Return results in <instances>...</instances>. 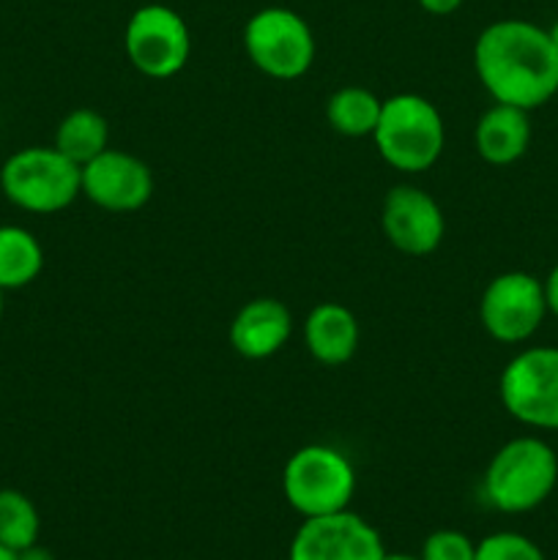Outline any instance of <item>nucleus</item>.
Returning <instances> with one entry per match:
<instances>
[{
	"label": "nucleus",
	"instance_id": "12",
	"mask_svg": "<svg viewBox=\"0 0 558 560\" xmlns=\"http://www.w3.org/2000/svg\"><path fill=\"white\" fill-rule=\"evenodd\" d=\"M82 195L109 213H135L153 197V173L135 153L107 148L82 167Z\"/></svg>",
	"mask_w": 558,
	"mask_h": 560
},
{
	"label": "nucleus",
	"instance_id": "20",
	"mask_svg": "<svg viewBox=\"0 0 558 560\" xmlns=\"http://www.w3.org/2000/svg\"><path fill=\"white\" fill-rule=\"evenodd\" d=\"M476 560H547L542 547L514 530H498L476 545Z\"/></svg>",
	"mask_w": 558,
	"mask_h": 560
},
{
	"label": "nucleus",
	"instance_id": "13",
	"mask_svg": "<svg viewBox=\"0 0 558 560\" xmlns=\"http://www.w3.org/2000/svg\"><path fill=\"white\" fill-rule=\"evenodd\" d=\"M293 337V315L288 304L271 295L252 299L235 312L230 323V348L249 361H263L277 355Z\"/></svg>",
	"mask_w": 558,
	"mask_h": 560
},
{
	"label": "nucleus",
	"instance_id": "8",
	"mask_svg": "<svg viewBox=\"0 0 558 560\" xmlns=\"http://www.w3.org/2000/svg\"><path fill=\"white\" fill-rule=\"evenodd\" d=\"M129 63L151 80H170L191 58V31L184 16L164 3L140 5L124 31Z\"/></svg>",
	"mask_w": 558,
	"mask_h": 560
},
{
	"label": "nucleus",
	"instance_id": "18",
	"mask_svg": "<svg viewBox=\"0 0 558 560\" xmlns=\"http://www.w3.org/2000/svg\"><path fill=\"white\" fill-rule=\"evenodd\" d=\"M383 98L361 85H345L334 91L326 102V120L337 135L359 140L372 137L377 118H381Z\"/></svg>",
	"mask_w": 558,
	"mask_h": 560
},
{
	"label": "nucleus",
	"instance_id": "16",
	"mask_svg": "<svg viewBox=\"0 0 558 560\" xmlns=\"http://www.w3.org/2000/svg\"><path fill=\"white\" fill-rule=\"evenodd\" d=\"M53 145L71 159L74 164L85 167L91 159L109 148V124L102 113L91 107H77L60 118L55 129Z\"/></svg>",
	"mask_w": 558,
	"mask_h": 560
},
{
	"label": "nucleus",
	"instance_id": "23",
	"mask_svg": "<svg viewBox=\"0 0 558 560\" xmlns=\"http://www.w3.org/2000/svg\"><path fill=\"white\" fill-rule=\"evenodd\" d=\"M419 5L432 16H449L463 5V0H419Z\"/></svg>",
	"mask_w": 558,
	"mask_h": 560
},
{
	"label": "nucleus",
	"instance_id": "22",
	"mask_svg": "<svg viewBox=\"0 0 558 560\" xmlns=\"http://www.w3.org/2000/svg\"><path fill=\"white\" fill-rule=\"evenodd\" d=\"M542 284H545L547 310H550L553 317H558V262L550 268V273H547V277L542 279Z\"/></svg>",
	"mask_w": 558,
	"mask_h": 560
},
{
	"label": "nucleus",
	"instance_id": "9",
	"mask_svg": "<svg viewBox=\"0 0 558 560\" xmlns=\"http://www.w3.org/2000/svg\"><path fill=\"white\" fill-rule=\"evenodd\" d=\"M547 315L545 284L528 271H503L481 290L479 320L487 337L501 345L528 342Z\"/></svg>",
	"mask_w": 558,
	"mask_h": 560
},
{
	"label": "nucleus",
	"instance_id": "27",
	"mask_svg": "<svg viewBox=\"0 0 558 560\" xmlns=\"http://www.w3.org/2000/svg\"><path fill=\"white\" fill-rule=\"evenodd\" d=\"M547 33H550V38H553V44H556V49H558V20L553 22L550 27H547Z\"/></svg>",
	"mask_w": 558,
	"mask_h": 560
},
{
	"label": "nucleus",
	"instance_id": "17",
	"mask_svg": "<svg viewBox=\"0 0 558 560\" xmlns=\"http://www.w3.org/2000/svg\"><path fill=\"white\" fill-rule=\"evenodd\" d=\"M44 249L31 230L20 224H0V288L22 290L38 279Z\"/></svg>",
	"mask_w": 558,
	"mask_h": 560
},
{
	"label": "nucleus",
	"instance_id": "1",
	"mask_svg": "<svg viewBox=\"0 0 558 560\" xmlns=\"http://www.w3.org/2000/svg\"><path fill=\"white\" fill-rule=\"evenodd\" d=\"M474 69L492 102L539 109L558 93V49L547 27L498 20L474 44Z\"/></svg>",
	"mask_w": 558,
	"mask_h": 560
},
{
	"label": "nucleus",
	"instance_id": "15",
	"mask_svg": "<svg viewBox=\"0 0 558 560\" xmlns=\"http://www.w3.org/2000/svg\"><path fill=\"white\" fill-rule=\"evenodd\" d=\"M474 145L481 162L507 167L520 162L531 145V118L525 109L512 104H492L481 113L474 129Z\"/></svg>",
	"mask_w": 558,
	"mask_h": 560
},
{
	"label": "nucleus",
	"instance_id": "4",
	"mask_svg": "<svg viewBox=\"0 0 558 560\" xmlns=\"http://www.w3.org/2000/svg\"><path fill=\"white\" fill-rule=\"evenodd\" d=\"M0 191L20 211L60 213L82 195V167L55 145L20 148L0 167Z\"/></svg>",
	"mask_w": 558,
	"mask_h": 560
},
{
	"label": "nucleus",
	"instance_id": "25",
	"mask_svg": "<svg viewBox=\"0 0 558 560\" xmlns=\"http://www.w3.org/2000/svg\"><path fill=\"white\" fill-rule=\"evenodd\" d=\"M381 560H421V558H416V556H408V552H383V558Z\"/></svg>",
	"mask_w": 558,
	"mask_h": 560
},
{
	"label": "nucleus",
	"instance_id": "6",
	"mask_svg": "<svg viewBox=\"0 0 558 560\" xmlns=\"http://www.w3.org/2000/svg\"><path fill=\"white\" fill-rule=\"evenodd\" d=\"M244 52L257 71L271 80H299L315 63V36L299 11L266 5L244 25Z\"/></svg>",
	"mask_w": 558,
	"mask_h": 560
},
{
	"label": "nucleus",
	"instance_id": "14",
	"mask_svg": "<svg viewBox=\"0 0 558 560\" xmlns=\"http://www.w3.org/2000/svg\"><path fill=\"white\" fill-rule=\"evenodd\" d=\"M361 328L353 312L337 301L312 306L304 320V345L312 359L323 366H342L356 355Z\"/></svg>",
	"mask_w": 558,
	"mask_h": 560
},
{
	"label": "nucleus",
	"instance_id": "5",
	"mask_svg": "<svg viewBox=\"0 0 558 560\" xmlns=\"http://www.w3.org/2000/svg\"><path fill=\"white\" fill-rule=\"evenodd\" d=\"M282 492L290 509L304 520L345 512L353 501L356 470L339 448L310 443L284 463Z\"/></svg>",
	"mask_w": 558,
	"mask_h": 560
},
{
	"label": "nucleus",
	"instance_id": "3",
	"mask_svg": "<svg viewBox=\"0 0 558 560\" xmlns=\"http://www.w3.org/2000/svg\"><path fill=\"white\" fill-rule=\"evenodd\" d=\"M372 142L388 167L405 175H419L435 167L441 159L446 148V126L427 96L394 93L383 98Z\"/></svg>",
	"mask_w": 558,
	"mask_h": 560
},
{
	"label": "nucleus",
	"instance_id": "7",
	"mask_svg": "<svg viewBox=\"0 0 558 560\" xmlns=\"http://www.w3.org/2000/svg\"><path fill=\"white\" fill-rule=\"evenodd\" d=\"M498 397L523 427L558 432V348L534 345L512 355L498 377Z\"/></svg>",
	"mask_w": 558,
	"mask_h": 560
},
{
	"label": "nucleus",
	"instance_id": "11",
	"mask_svg": "<svg viewBox=\"0 0 558 560\" xmlns=\"http://www.w3.org/2000/svg\"><path fill=\"white\" fill-rule=\"evenodd\" d=\"M381 230L388 244L408 257H427L443 244L446 217L432 195L410 184L386 191L381 208Z\"/></svg>",
	"mask_w": 558,
	"mask_h": 560
},
{
	"label": "nucleus",
	"instance_id": "19",
	"mask_svg": "<svg viewBox=\"0 0 558 560\" xmlns=\"http://www.w3.org/2000/svg\"><path fill=\"white\" fill-rule=\"evenodd\" d=\"M38 530H42V517L36 503L25 492L11 487L0 490V545L20 552L36 545Z\"/></svg>",
	"mask_w": 558,
	"mask_h": 560
},
{
	"label": "nucleus",
	"instance_id": "24",
	"mask_svg": "<svg viewBox=\"0 0 558 560\" xmlns=\"http://www.w3.org/2000/svg\"><path fill=\"white\" fill-rule=\"evenodd\" d=\"M16 560H55V556L47 550V547H42L36 541V545H31V547H25V550L16 552Z\"/></svg>",
	"mask_w": 558,
	"mask_h": 560
},
{
	"label": "nucleus",
	"instance_id": "28",
	"mask_svg": "<svg viewBox=\"0 0 558 560\" xmlns=\"http://www.w3.org/2000/svg\"><path fill=\"white\" fill-rule=\"evenodd\" d=\"M3 293H5V290H3V288H0V320H3V310H5V301H3Z\"/></svg>",
	"mask_w": 558,
	"mask_h": 560
},
{
	"label": "nucleus",
	"instance_id": "26",
	"mask_svg": "<svg viewBox=\"0 0 558 560\" xmlns=\"http://www.w3.org/2000/svg\"><path fill=\"white\" fill-rule=\"evenodd\" d=\"M0 560H16V552L9 550V547L0 545Z\"/></svg>",
	"mask_w": 558,
	"mask_h": 560
},
{
	"label": "nucleus",
	"instance_id": "2",
	"mask_svg": "<svg viewBox=\"0 0 558 560\" xmlns=\"http://www.w3.org/2000/svg\"><path fill=\"white\" fill-rule=\"evenodd\" d=\"M558 485V454L536 435H520L503 443L487 463L481 492L503 514L539 509Z\"/></svg>",
	"mask_w": 558,
	"mask_h": 560
},
{
	"label": "nucleus",
	"instance_id": "10",
	"mask_svg": "<svg viewBox=\"0 0 558 560\" xmlns=\"http://www.w3.org/2000/svg\"><path fill=\"white\" fill-rule=\"evenodd\" d=\"M381 534L356 512L310 517L299 525L290 541L288 560H381Z\"/></svg>",
	"mask_w": 558,
	"mask_h": 560
},
{
	"label": "nucleus",
	"instance_id": "21",
	"mask_svg": "<svg viewBox=\"0 0 558 560\" xmlns=\"http://www.w3.org/2000/svg\"><path fill=\"white\" fill-rule=\"evenodd\" d=\"M421 560H476V545L463 530H435L421 545Z\"/></svg>",
	"mask_w": 558,
	"mask_h": 560
}]
</instances>
